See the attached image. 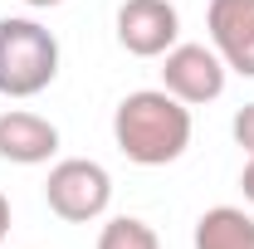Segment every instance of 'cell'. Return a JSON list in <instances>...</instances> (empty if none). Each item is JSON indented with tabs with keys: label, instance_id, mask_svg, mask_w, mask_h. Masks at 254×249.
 <instances>
[{
	"label": "cell",
	"instance_id": "9c48e42d",
	"mask_svg": "<svg viewBox=\"0 0 254 249\" xmlns=\"http://www.w3.org/2000/svg\"><path fill=\"white\" fill-rule=\"evenodd\" d=\"M98 249H161L157 230L137 215H113L98 235Z\"/></svg>",
	"mask_w": 254,
	"mask_h": 249
},
{
	"label": "cell",
	"instance_id": "5b68a950",
	"mask_svg": "<svg viewBox=\"0 0 254 249\" xmlns=\"http://www.w3.org/2000/svg\"><path fill=\"white\" fill-rule=\"evenodd\" d=\"M181 34V15L171 0H123L118 5V44L137 59H161Z\"/></svg>",
	"mask_w": 254,
	"mask_h": 249
},
{
	"label": "cell",
	"instance_id": "6da1fadb",
	"mask_svg": "<svg viewBox=\"0 0 254 249\" xmlns=\"http://www.w3.org/2000/svg\"><path fill=\"white\" fill-rule=\"evenodd\" d=\"M113 142L137 166H171L190 147V108L166 88H137L113 113Z\"/></svg>",
	"mask_w": 254,
	"mask_h": 249
},
{
	"label": "cell",
	"instance_id": "8fae6325",
	"mask_svg": "<svg viewBox=\"0 0 254 249\" xmlns=\"http://www.w3.org/2000/svg\"><path fill=\"white\" fill-rule=\"evenodd\" d=\"M240 190H245V200L254 205V156L245 161V171H240Z\"/></svg>",
	"mask_w": 254,
	"mask_h": 249
},
{
	"label": "cell",
	"instance_id": "7a4b0ae2",
	"mask_svg": "<svg viewBox=\"0 0 254 249\" xmlns=\"http://www.w3.org/2000/svg\"><path fill=\"white\" fill-rule=\"evenodd\" d=\"M59 78V39L30 15L0 20V93L39 98Z\"/></svg>",
	"mask_w": 254,
	"mask_h": 249
},
{
	"label": "cell",
	"instance_id": "8992f818",
	"mask_svg": "<svg viewBox=\"0 0 254 249\" xmlns=\"http://www.w3.org/2000/svg\"><path fill=\"white\" fill-rule=\"evenodd\" d=\"M205 30H210V49L225 59V68L240 78H254V0H210Z\"/></svg>",
	"mask_w": 254,
	"mask_h": 249
},
{
	"label": "cell",
	"instance_id": "4fadbf2b",
	"mask_svg": "<svg viewBox=\"0 0 254 249\" xmlns=\"http://www.w3.org/2000/svg\"><path fill=\"white\" fill-rule=\"evenodd\" d=\"M20 5H30V10H54V5H64V0H20Z\"/></svg>",
	"mask_w": 254,
	"mask_h": 249
},
{
	"label": "cell",
	"instance_id": "52a82bcc",
	"mask_svg": "<svg viewBox=\"0 0 254 249\" xmlns=\"http://www.w3.org/2000/svg\"><path fill=\"white\" fill-rule=\"evenodd\" d=\"M54 152H59V127L49 123V118L25 113V108L0 113V161H15V166H44Z\"/></svg>",
	"mask_w": 254,
	"mask_h": 249
},
{
	"label": "cell",
	"instance_id": "277c9868",
	"mask_svg": "<svg viewBox=\"0 0 254 249\" xmlns=\"http://www.w3.org/2000/svg\"><path fill=\"white\" fill-rule=\"evenodd\" d=\"M225 78H230V68L210 44H171L161 54V88L181 98L186 108L215 103L225 93Z\"/></svg>",
	"mask_w": 254,
	"mask_h": 249
},
{
	"label": "cell",
	"instance_id": "3957f363",
	"mask_svg": "<svg viewBox=\"0 0 254 249\" xmlns=\"http://www.w3.org/2000/svg\"><path fill=\"white\" fill-rule=\"evenodd\" d=\"M44 200L49 210L68 225H88L113 205V176L108 166H98L88 156H64L49 166V181H44Z\"/></svg>",
	"mask_w": 254,
	"mask_h": 249
},
{
	"label": "cell",
	"instance_id": "ba28073f",
	"mask_svg": "<svg viewBox=\"0 0 254 249\" xmlns=\"http://www.w3.org/2000/svg\"><path fill=\"white\" fill-rule=\"evenodd\" d=\"M195 249H254V220L240 205H215L195 220Z\"/></svg>",
	"mask_w": 254,
	"mask_h": 249
},
{
	"label": "cell",
	"instance_id": "7c38bea8",
	"mask_svg": "<svg viewBox=\"0 0 254 249\" xmlns=\"http://www.w3.org/2000/svg\"><path fill=\"white\" fill-rule=\"evenodd\" d=\"M5 235H10V200H5V190H0V245H5Z\"/></svg>",
	"mask_w": 254,
	"mask_h": 249
},
{
	"label": "cell",
	"instance_id": "30bf717a",
	"mask_svg": "<svg viewBox=\"0 0 254 249\" xmlns=\"http://www.w3.org/2000/svg\"><path fill=\"white\" fill-rule=\"evenodd\" d=\"M230 132H235V142L245 147V152L254 156V103H245L240 113H235V123H230Z\"/></svg>",
	"mask_w": 254,
	"mask_h": 249
}]
</instances>
